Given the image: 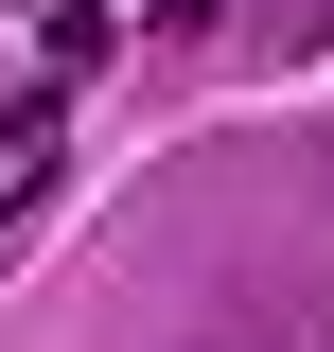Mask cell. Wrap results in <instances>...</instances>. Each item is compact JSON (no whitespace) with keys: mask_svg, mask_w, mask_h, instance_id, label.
<instances>
[{"mask_svg":"<svg viewBox=\"0 0 334 352\" xmlns=\"http://www.w3.org/2000/svg\"><path fill=\"white\" fill-rule=\"evenodd\" d=\"M106 53H124V18H106V0H53V53H36V71H53V88H88Z\"/></svg>","mask_w":334,"mask_h":352,"instance_id":"6da1fadb","label":"cell"},{"mask_svg":"<svg viewBox=\"0 0 334 352\" xmlns=\"http://www.w3.org/2000/svg\"><path fill=\"white\" fill-rule=\"evenodd\" d=\"M317 36H334V0H299V53H317Z\"/></svg>","mask_w":334,"mask_h":352,"instance_id":"7a4b0ae2","label":"cell"}]
</instances>
